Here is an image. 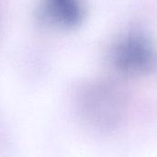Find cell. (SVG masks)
Segmentation results:
<instances>
[{
	"label": "cell",
	"mask_w": 157,
	"mask_h": 157,
	"mask_svg": "<svg viewBox=\"0 0 157 157\" xmlns=\"http://www.w3.org/2000/svg\"><path fill=\"white\" fill-rule=\"evenodd\" d=\"M40 14L52 26L69 29L82 20L84 9L81 0H41Z\"/></svg>",
	"instance_id": "cell-3"
},
{
	"label": "cell",
	"mask_w": 157,
	"mask_h": 157,
	"mask_svg": "<svg viewBox=\"0 0 157 157\" xmlns=\"http://www.w3.org/2000/svg\"><path fill=\"white\" fill-rule=\"evenodd\" d=\"M75 102L81 119L101 132L119 127L126 114L125 96L118 86L109 82L96 81L82 86Z\"/></svg>",
	"instance_id": "cell-1"
},
{
	"label": "cell",
	"mask_w": 157,
	"mask_h": 157,
	"mask_svg": "<svg viewBox=\"0 0 157 157\" xmlns=\"http://www.w3.org/2000/svg\"><path fill=\"white\" fill-rule=\"evenodd\" d=\"M109 62L115 72L122 76H144L157 68V49L147 34L132 29L115 41Z\"/></svg>",
	"instance_id": "cell-2"
}]
</instances>
